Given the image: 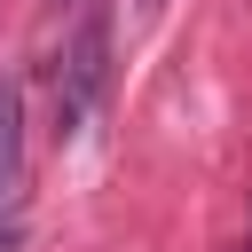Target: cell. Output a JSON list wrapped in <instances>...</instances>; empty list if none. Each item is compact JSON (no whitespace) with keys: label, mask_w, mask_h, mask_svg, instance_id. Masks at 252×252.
I'll list each match as a JSON object with an SVG mask.
<instances>
[{"label":"cell","mask_w":252,"mask_h":252,"mask_svg":"<svg viewBox=\"0 0 252 252\" xmlns=\"http://www.w3.org/2000/svg\"><path fill=\"white\" fill-rule=\"evenodd\" d=\"M110 87V16H87L71 47L55 55V134H79Z\"/></svg>","instance_id":"obj_1"},{"label":"cell","mask_w":252,"mask_h":252,"mask_svg":"<svg viewBox=\"0 0 252 252\" xmlns=\"http://www.w3.org/2000/svg\"><path fill=\"white\" fill-rule=\"evenodd\" d=\"M16 189H24V87L0 79V213Z\"/></svg>","instance_id":"obj_2"},{"label":"cell","mask_w":252,"mask_h":252,"mask_svg":"<svg viewBox=\"0 0 252 252\" xmlns=\"http://www.w3.org/2000/svg\"><path fill=\"white\" fill-rule=\"evenodd\" d=\"M0 252H16V228H8V220H0Z\"/></svg>","instance_id":"obj_3"},{"label":"cell","mask_w":252,"mask_h":252,"mask_svg":"<svg viewBox=\"0 0 252 252\" xmlns=\"http://www.w3.org/2000/svg\"><path fill=\"white\" fill-rule=\"evenodd\" d=\"M150 8H158V0H134V16H150Z\"/></svg>","instance_id":"obj_4"}]
</instances>
